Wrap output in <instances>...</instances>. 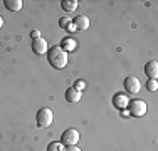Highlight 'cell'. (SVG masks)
<instances>
[{
  "label": "cell",
  "instance_id": "obj_1",
  "mask_svg": "<svg viewBox=\"0 0 158 151\" xmlns=\"http://www.w3.org/2000/svg\"><path fill=\"white\" fill-rule=\"evenodd\" d=\"M47 60L54 69H64L67 66V52H64L61 45H54L47 51Z\"/></svg>",
  "mask_w": 158,
  "mask_h": 151
},
{
  "label": "cell",
  "instance_id": "obj_2",
  "mask_svg": "<svg viewBox=\"0 0 158 151\" xmlns=\"http://www.w3.org/2000/svg\"><path fill=\"white\" fill-rule=\"evenodd\" d=\"M128 111H130V116H135V118H141V116L146 114L148 111V106H146L145 101L141 99H130L128 103Z\"/></svg>",
  "mask_w": 158,
  "mask_h": 151
},
{
  "label": "cell",
  "instance_id": "obj_3",
  "mask_svg": "<svg viewBox=\"0 0 158 151\" xmlns=\"http://www.w3.org/2000/svg\"><path fill=\"white\" fill-rule=\"evenodd\" d=\"M35 121H37V126L39 128H49L54 121V112L51 111L49 108H42L35 116Z\"/></svg>",
  "mask_w": 158,
  "mask_h": 151
},
{
  "label": "cell",
  "instance_id": "obj_4",
  "mask_svg": "<svg viewBox=\"0 0 158 151\" xmlns=\"http://www.w3.org/2000/svg\"><path fill=\"white\" fill-rule=\"evenodd\" d=\"M79 138H81V136H79V131L74 129V128H69V129H66L62 133L61 143L64 146H74V145H77Z\"/></svg>",
  "mask_w": 158,
  "mask_h": 151
},
{
  "label": "cell",
  "instance_id": "obj_5",
  "mask_svg": "<svg viewBox=\"0 0 158 151\" xmlns=\"http://www.w3.org/2000/svg\"><path fill=\"white\" fill-rule=\"evenodd\" d=\"M125 89L128 94H138L140 92V81H138V77H135V76H128V77L125 79Z\"/></svg>",
  "mask_w": 158,
  "mask_h": 151
},
{
  "label": "cell",
  "instance_id": "obj_6",
  "mask_svg": "<svg viewBox=\"0 0 158 151\" xmlns=\"http://www.w3.org/2000/svg\"><path fill=\"white\" fill-rule=\"evenodd\" d=\"M128 103H130V97L123 92H116L114 96H113V106H114L116 109H119V111H125Z\"/></svg>",
  "mask_w": 158,
  "mask_h": 151
},
{
  "label": "cell",
  "instance_id": "obj_7",
  "mask_svg": "<svg viewBox=\"0 0 158 151\" xmlns=\"http://www.w3.org/2000/svg\"><path fill=\"white\" fill-rule=\"evenodd\" d=\"M32 51H34V54H37V55H42V54H46V52L49 51V45H47V40L46 39H35V40H32Z\"/></svg>",
  "mask_w": 158,
  "mask_h": 151
},
{
  "label": "cell",
  "instance_id": "obj_8",
  "mask_svg": "<svg viewBox=\"0 0 158 151\" xmlns=\"http://www.w3.org/2000/svg\"><path fill=\"white\" fill-rule=\"evenodd\" d=\"M145 74L148 79H156L158 77V62L156 60H150L145 66Z\"/></svg>",
  "mask_w": 158,
  "mask_h": 151
},
{
  "label": "cell",
  "instance_id": "obj_9",
  "mask_svg": "<svg viewBox=\"0 0 158 151\" xmlns=\"http://www.w3.org/2000/svg\"><path fill=\"white\" fill-rule=\"evenodd\" d=\"M73 24L76 27V30H88L89 29V18L86 15H77V17H74Z\"/></svg>",
  "mask_w": 158,
  "mask_h": 151
},
{
  "label": "cell",
  "instance_id": "obj_10",
  "mask_svg": "<svg viewBox=\"0 0 158 151\" xmlns=\"http://www.w3.org/2000/svg\"><path fill=\"white\" fill-rule=\"evenodd\" d=\"M76 47H77V42L74 39H71V37H64L61 40V49L64 52H73L76 51Z\"/></svg>",
  "mask_w": 158,
  "mask_h": 151
},
{
  "label": "cell",
  "instance_id": "obj_11",
  "mask_svg": "<svg viewBox=\"0 0 158 151\" xmlns=\"http://www.w3.org/2000/svg\"><path fill=\"white\" fill-rule=\"evenodd\" d=\"M81 97H82V92L77 89H74V88H69L66 91V99L69 101V103H79Z\"/></svg>",
  "mask_w": 158,
  "mask_h": 151
},
{
  "label": "cell",
  "instance_id": "obj_12",
  "mask_svg": "<svg viewBox=\"0 0 158 151\" xmlns=\"http://www.w3.org/2000/svg\"><path fill=\"white\" fill-rule=\"evenodd\" d=\"M22 0H3V5H5L7 10H10V12H19V10L22 9Z\"/></svg>",
  "mask_w": 158,
  "mask_h": 151
},
{
  "label": "cell",
  "instance_id": "obj_13",
  "mask_svg": "<svg viewBox=\"0 0 158 151\" xmlns=\"http://www.w3.org/2000/svg\"><path fill=\"white\" fill-rule=\"evenodd\" d=\"M61 7L64 12H74L77 9V0H62Z\"/></svg>",
  "mask_w": 158,
  "mask_h": 151
},
{
  "label": "cell",
  "instance_id": "obj_14",
  "mask_svg": "<svg viewBox=\"0 0 158 151\" xmlns=\"http://www.w3.org/2000/svg\"><path fill=\"white\" fill-rule=\"evenodd\" d=\"M47 151H64V145L61 141H52V143H49Z\"/></svg>",
  "mask_w": 158,
  "mask_h": 151
},
{
  "label": "cell",
  "instance_id": "obj_15",
  "mask_svg": "<svg viewBox=\"0 0 158 151\" xmlns=\"http://www.w3.org/2000/svg\"><path fill=\"white\" fill-rule=\"evenodd\" d=\"M146 89L152 91V92H155V91L158 89V81L156 79H148V81H146Z\"/></svg>",
  "mask_w": 158,
  "mask_h": 151
},
{
  "label": "cell",
  "instance_id": "obj_16",
  "mask_svg": "<svg viewBox=\"0 0 158 151\" xmlns=\"http://www.w3.org/2000/svg\"><path fill=\"white\" fill-rule=\"evenodd\" d=\"M71 22H73V20H71V18H69V17H61V18H59V27H62V29H66V27H67V25H69V24H71Z\"/></svg>",
  "mask_w": 158,
  "mask_h": 151
},
{
  "label": "cell",
  "instance_id": "obj_17",
  "mask_svg": "<svg viewBox=\"0 0 158 151\" xmlns=\"http://www.w3.org/2000/svg\"><path fill=\"white\" fill-rule=\"evenodd\" d=\"M86 88V82L84 81H81V79H79V81H76V84H74V89H77V91H81L82 92V89Z\"/></svg>",
  "mask_w": 158,
  "mask_h": 151
},
{
  "label": "cell",
  "instance_id": "obj_18",
  "mask_svg": "<svg viewBox=\"0 0 158 151\" xmlns=\"http://www.w3.org/2000/svg\"><path fill=\"white\" fill-rule=\"evenodd\" d=\"M31 37H32V40H35V39H40V30H32L31 32Z\"/></svg>",
  "mask_w": 158,
  "mask_h": 151
},
{
  "label": "cell",
  "instance_id": "obj_19",
  "mask_svg": "<svg viewBox=\"0 0 158 151\" xmlns=\"http://www.w3.org/2000/svg\"><path fill=\"white\" fill-rule=\"evenodd\" d=\"M64 151H81V148H77V145H74V146H66Z\"/></svg>",
  "mask_w": 158,
  "mask_h": 151
},
{
  "label": "cell",
  "instance_id": "obj_20",
  "mask_svg": "<svg viewBox=\"0 0 158 151\" xmlns=\"http://www.w3.org/2000/svg\"><path fill=\"white\" fill-rule=\"evenodd\" d=\"M66 30H67V32H77V30H76V27H74V24H73V22H71V24L66 27Z\"/></svg>",
  "mask_w": 158,
  "mask_h": 151
},
{
  "label": "cell",
  "instance_id": "obj_21",
  "mask_svg": "<svg viewBox=\"0 0 158 151\" xmlns=\"http://www.w3.org/2000/svg\"><path fill=\"white\" fill-rule=\"evenodd\" d=\"M2 25H3V18H2V15H0V29H2Z\"/></svg>",
  "mask_w": 158,
  "mask_h": 151
}]
</instances>
